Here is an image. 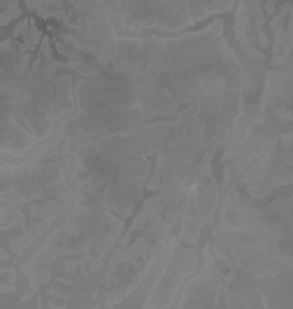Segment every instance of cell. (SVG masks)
<instances>
[{"instance_id":"1","label":"cell","mask_w":293,"mask_h":309,"mask_svg":"<svg viewBox=\"0 0 293 309\" xmlns=\"http://www.w3.org/2000/svg\"><path fill=\"white\" fill-rule=\"evenodd\" d=\"M235 37L254 63L284 65L293 49V0H240Z\"/></svg>"},{"instance_id":"2","label":"cell","mask_w":293,"mask_h":309,"mask_svg":"<svg viewBox=\"0 0 293 309\" xmlns=\"http://www.w3.org/2000/svg\"><path fill=\"white\" fill-rule=\"evenodd\" d=\"M235 0H109V12L121 30H182L212 14L230 12Z\"/></svg>"},{"instance_id":"3","label":"cell","mask_w":293,"mask_h":309,"mask_svg":"<svg viewBox=\"0 0 293 309\" xmlns=\"http://www.w3.org/2000/svg\"><path fill=\"white\" fill-rule=\"evenodd\" d=\"M198 265V258H195L193 251L184 249L179 244H173V258L168 263V270H165V277L158 281L154 295L149 298L147 307H156V304H170V300L175 298L177 288L182 286L186 281V277L191 275Z\"/></svg>"}]
</instances>
